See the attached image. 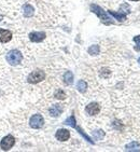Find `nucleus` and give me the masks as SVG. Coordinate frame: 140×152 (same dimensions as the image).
<instances>
[{
	"mask_svg": "<svg viewBox=\"0 0 140 152\" xmlns=\"http://www.w3.org/2000/svg\"><path fill=\"white\" fill-rule=\"evenodd\" d=\"M55 137L57 140L59 141H66L69 139L70 137V133L68 129H59L55 134Z\"/></svg>",
	"mask_w": 140,
	"mask_h": 152,
	"instance_id": "obj_8",
	"label": "nucleus"
},
{
	"mask_svg": "<svg viewBox=\"0 0 140 152\" xmlns=\"http://www.w3.org/2000/svg\"><path fill=\"white\" fill-rule=\"evenodd\" d=\"M45 79V72L42 70H35L30 73L28 78H27V81L30 84H37L39 82L43 81Z\"/></svg>",
	"mask_w": 140,
	"mask_h": 152,
	"instance_id": "obj_3",
	"label": "nucleus"
},
{
	"mask_svg": "<svg viewBox=\"0 0 140 152\" xmlns=\"http://www.w3.org/2000/svg\"><path fill=\"white\" fill-rule=\"evenodd\" d=\"M64 123L66 124V125H69V126H71V127L74 129V126L77 125L76 124V118H74V115H71V117H69L68 119H66Z\"/></svg>",
	"mask_w": 140,
	"mask_h": 152,
	"instance_id": "obj_16",
	"label": "nucleus"
},
{
	"mask_svg": "<svg viewBox=\"0 0 140 152\" xmlns=\"http://www.w3.org/2000/svg\"><path fill=\"white\" fill-rule=\"evenodd\" d=\"M90 11L95 13V14L98 16V18L101 20L102 23L107 24V25H110V24H113V20L112 18H110L108 15V13L105 11V10L100 8L99 6H97V4H90Z\"/></svg>",
	"mask_w": 140,
	"mask_h": 152,
	"instance_id": "obj_1",
	"label": "nucleus"
},
{
	"mask_svg": "<svg viewBox=\"0 0 140 152\" xmlns=\"http://www.w3.org/2000/svg\"><path fill=\"white\" fill-rule=\"evenodd\" d=\"M44 124V119L41 114L37 113L31 115V118L29 119V126L34 129H41Z\"/></svg>",
	"mask_w": 140,
	"mask_h": 152,
	"instance_id": "obj_5",
	"label": "nucleus"
},
{
	"mask_svg": "<svg viewBox=\"0 0 140 152\" xmlns=\"http://www.w3.org/2000/svg\"><path fill=\"white\" fill-rule=\"evenodd\" d=\"M6 61L11 66H18L23 61V54L18 50H11L10 52L7 53Z\"/></svg>",
	"mask_w": 140,
	"mask_h": 152,
	"instance_id": "obj_2",
	"label": "nucleus"
},
{
	"mask_svg": "<svg viewBox=\"0 0 140 152\" xmlns=\"http://www.w3.org/2000/svg\"><path fill=\"white\" fill-rule=\"evenodd\" d=\"M14 143H15V138L13 137V135L9 134L7 135V136H4L2 138V140L0 141V148L3 151H9L12 147L14 146Z\"/></svg>",
	"mask_w": 140,
	"mask_h": 152,
	"instance_id": "obj_4",
	"label": "nucleus"
},
{
	"mask_svg": "<svg viewBox=\"0 0 140 152\" xmlns=\"http://www.w3.org/2000/svg\"><path fill=\"white\" fill-rule=\"evenodd\" d=\"M139 61V63H140V58H139V61Z\"/></svg>",
	"mask_w": 140,
	"mask_h": 152,
	"instance_id": "obj_24",
	"label": "nucleus"
},
{
	"mask_svg": "<svg viewBox=\"0 0 140 152\" xmlns=\"http://www.w3.org/2000/svg\"><path fill=\"white\" fill-rule=\"evenodd\" d=\"M109 75H110V71H109L108 68H102L101 72H100V76H101L102 78H108Z\"/></svg>",
	"mask_w": 140,
	"mask_h": 152,
	"instance_id": "obj_20",
	"label": "nucleus"
},
{
	"mask_svg": "<svg viewBox=\"0 0 140 152\" xmlns=\"http://www.w3.org/2000/svg\"><path fill=\"white\" fill-rule=\"evenodd\" d=\"M2 18H3V16L1 14H0V20H2Z\"/></svg>",
	"mask_w": 140,
	"mask_h": 152,
	"instance_id": "obj_22",
	"label": "nucleus"
},
{
	"mask_svg": "<svg viewBox=\"0 0 140 152\" xmlns=\"http://www.w3.org/2000/svg\"><path fill=\"white\" fill-rule=\"evenodd\" d=\"M54 96L57 98V99H65L66 98V94H65V92L63 91V90H57V91L55 92V94H54Z\"/></svg>",
	"mask_w": 140,
	"mask_h": 152,
	"instance_id": "obj_18",
	"label": "nucleus"
},
{
	"mask_svg": "<svg viewBox=\"0 0 140 152\" xmlns=\"http://www.w3.org/2000/svg\"><path fill=\"white\" fill-rule=\"evenodd\" d=\"M134 41L137 43V45L135 47V50L136 51H140V36H136L134 38Z\"/></svg>",
	"mask_w": 140,
	"mask_h": 152,
	"instance_id": "obj_21",
	"label": "nucleus"
},
{
	"mask_svg": "<svg viewBox=\"0 0 140 152\" xmlns=\"http://www.w3.org/2000/svg\"><path fill=\"white\" fill-rule=\"evenodd\" d=\"M22 13H23V16L26 18H31L34 13H35V9L34 7L30 4V3H25L23 7H22Z\"/></svg>",
	"mask_w": 140,
	"mask_h": 152,
	"instance_id": "obj_10",
	"label": "nucleus"
},
{
	"mask_svg": "<svg viewBox=\"0 0 140 152\" xmlns=\"http://www.w3.org/2000/svg\"><path fill=\"white\" fill-rule=\"evenodd\" d=\"M29 39H30L31 42H36V43H38V42H41V41H43L44 39H45V34L42 32V31L30 32Z\"/></svg>",
	"mask_w": 140,
	"mask_h": 152,
	"instance_id": "obj_9",
	"label": "nucleus"
},
{
	"mask_svg": "<svg viewBox=\"0 0 140 152\" xmlns=\"http://www.w3.org/2000/svg\"><path fill=\"white\" fill-rule=\"evenodd\" d=\"M109 14L112 15L115 20H120V22H124L126 20V15L122 12H114V11H109Z\"/></svg>",
	"mask_w": 140,
	"mask_h": 152,
	"instance_id": "obj_12",
	"label": "nucleus"
},
{
	"mask_svg": "<svg viewBox=\"0 0 140 152\" xmlns=\"http://www.w3.org/2000/svg\"><path fill=\"white\" fill-rule=\"evenodd\" d=\"M49 111H50V114L52 115V117L56 118V117H58V115H61V114L63 113L64 108H63V106L59 105V104H55V105H53L52 107H51Z\"/></svg>",
	"mask_w": 140,
	"mask_h": 152,
	"instance_id": "obj_11",
	"label": "nucleus"
},
{
	"mask_svg": "<svg viewBox=\"0 0 140 152\" xmlns=\"http://www.w3.org/2000/svg\"><path fill=\"white\" fill-rule=\"evenodd\" d=\"M13 38L12 31L4 28H0V43H8Z\"/></svg>",
	"mask_w": 140,
	"mask_h": 152,
	"instance_id": "obj_6",
	"label": "nucleus"
},
{
	"mask_svg": "<svg viewBox=\"0 0 140 152\" xmlns=\"http://www.w3.org/2000/svg\"><path fill=\"white\" fill-rule=\"evenodd\" d=\"M104 136H105V133L102 132V131H96V132H94V137L96 138V139H101Z\"/></svg>",
	"mask_w": 140,
	"mask_h": 152,
	"instance_id": "obj_19",
	"label": "nucleus"
},
{
	"mask_svg": "<svg viewBox=\"0 0 140 152\" xmlns=\"http://www.w3.org/2000/svg\"><path fill=\"white\" fill-rule=\"evenodd\" d=\"M131 1H138V0H131Z\"/></svg>",
	"mask_w": 140,
	"mask_h": 152,
	"instance_id": "obj_23",
	"label": "nucleus"
},
{
	"mask_svg": "<svg viewBox=\"0 0 140 152\" xmlns=\"http://www.w3.org/2000/svg\"><path fill=\"white\" fill-rule=\"evenodd\" d=\"M126 150L127 151H140V145L136 141H133L126 146Z\"/></svg>",
	"mask_w": 140,
	"mask_h": 152,
	"instance_id": "obj_13",
	"label": "nucleus"
},
{
	"mask_svg": "<svg viewBox=\"0 0 140 152\" xmlns=\"http://www.w3.org/2000/svg\"><path fill=\"white\" fill-rule=\"evenodd\" d=\"M85 111L88 115H96V114L99 113L100 111V106L99 104H97V102H90L86 106V108H85Z\"/></svg>",
	"mask_w": 140,
	"mask_h": 152,
	"instance_id": "obj_7",
	"label": "nucleus"
},
{
	"mask_svg": "<svg viewBox=\"0 0 140 152\" xmlns=\"http://www.w3.org/2000/svg\"><path fill=\"white\" fill-rule=\"evenodd\" d=\"M77 88H78V91L80 93H84L86 91V88H88V83L84 81V80H80L78 83H77Z\"/></svg>",
	"mask_w": 140,
	"mask_h": 152,
	"instance_id": "obj_14",
	"label": "nucleus"
},
{
	"mask_svg": "<svg viewBox=\"0 0 140 152\" xmlns=\"http://www.w3.org/2000/svg\"><path fill=\"white\" fill-rule=\"evenodd\" d=\"M64 82L67 85H70L73 83V75L71 71H67V72L64 75Z\"/></svg>",
	"mask_w": 140,
	"mask_h": 152,
	"instance_id": "obj_15",
	"label": "nucleus"
},
{
	"mask_svg": "<svg viewBox=\"0 0 140 152\" xmlns=\"http://www.w3.org/2000/svg\"><path fill=\"white\" fill-rule=\"evenodd\" d=\"M99 45H92L88 49V53H90V55H97V54H99Z\"/></svg>",
	"mask_w": 140,
	"mask_h": 152,
	"instance_id": "obj_17",
	"label": "nucleus"
}]
</instances>
